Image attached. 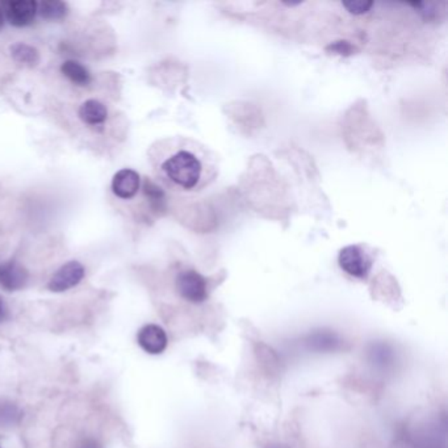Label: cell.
I'll use <instances>...</instances> for the list:
<instances>
[{
    "instance_id": "4",
    "label": "cell",
    "mask_w": 448,
    "mask_h": 448,
    "mask_svg": "<svg viewBox=\"0 0 448 448\" xmlns=\"http://www.w3.org/2000/svg\"><path fill=\"white\" fill-rule=\"evenodd\" d=\"M6 19L11 25L23 28L30 25L38 13V4L35 0H13L4 6Z\"/></svg>"
},
{
    "instance_id": "16",
    "label": "cell",
    "mask_w": 448,
    "mask_h": 448,
    "mask_svg": "<svg viewBox=\"0 0 448 448\" xmlns=\"http://www.w3.org/2000/svg\"><path fill=\"white\" fill-rule=\"evenodd\" d=\"M343 6L351 13L360 15V13H365L370 10L372 7V3L371 1H350V3H343Z\"/></svg>"
},
{
    "instance_id": "20",
    "label": "cell",
    "mask_w": 448,
    "mask_h": 448,
    "mask_svg": "<svg viewBox=\"0 0 448 448\" xmlns=\"http://www.w3.org/2000/svg\"><path fill=\"white\" fill-rule=\"evenodd\" d=\"M267 448H287L283 447V446H279V444H275V446H269Z\"/></svg>"
},
{
    "instance_id": "13",
    "label": "cell",
    "mask_w": 448,
    "mask_h": 448,
    "mask_svg": "<svg viewBox=\"0 0 448 448\" xmlns=\"http://www.w3.org/2000/svg\"><path fill=\"white\" fill-rule=\"evenodd\" d=\"M339 345V339L334 333L318 331L309 336L308 346L316 351H331Z\"/></svg>"
},
{
    "instance_id": "2",
    "label": "cell",
    "mask_w": 448,
    "mask_h": 448,
    "mask_svg": "<svg viewBox=\"0 0 448 448\" xmlns=\"http://www.w3.org/2000/svg\"><path fill=\"white\" fill-rule=\"evenodd\" d=\"M338 263L346 273L358 279H365L372 267L371 257L358 244L343 247L338 255Z\"/></svg>"
},
{
    "instance_id": "18",
    "label": "cell",
    "mask_w": 448,
    "mask_h": 448,
    "mask_svg": "<svg viewBox=\"0 0 448 448\" xmlns=\"http://www.w3.org/2000/svg\"><path fill=\"white\" fill-rule=\"evenodd\" d=\"M4 317H6V307H4L3 300L0 297V322L4 319Z\"/></svg>"
},
{
    "instance_id": "7",
    "label": "cell",
    "mask_w": 448,
    "mask_h": 448,
    "mask_svg": "<svg viewBox=\"0 0 448 448\" xmlns=\"http://www.w3.org/2000/svg\"><path fill=\"white\" fill-rule=\"evenodd\" d=\"M28 283V271L16 261L0 264V288L8 292L19 290Z\"/></svg>"
},
{
    "instance_id": "15",
    "label": "cell",
    "mask_w": 448,
    "mask_h": 448,
    "mask_svg": "<svg viewBox=\"0 0 448 448\" xmlns=\"http://www.w3.org/2000/svg\"><path fill=\"white\" fill-rule=\"evenodd\" d=\"M393 351L387 345H374L370 350V358L371 362L376 365L385 367V365H391L393 359Z\"/></svg>"
},
{
    "instance_id": "10",
    "label": "cell",
    "mask_w": 448,
    "mask_h": 448,
    "mask_svg": "<svg viewBox=\"0 0 448 448\" xmlns=\"http://www.w3.org/2000/svg\"><path fill=\"white\" fill-rule=\"evenodd\" d=\"M61 71L71 83L76 84V86L84 87V86H88L91 83L90 71L82 64L73 61V59L65 61L61 66Z\"/></svg>"
},
{
    "instance_id": "12",
    "label": "cell",
    "mask_w": 448,
    "mask_h": 448,
    "mask_svg": "<svg viewBox=\"0 0 448 448\" xmlns=\"http://www.w3.org/2000/svg\"><path fill=\"white\" fill-rule=\"evenodd\" d=\"M38 13L42 19L52 21L65 19L69 13V6L59 0H45L38 6Z\"/></svg>"
},
{
    "instance_id": "19",
    "label": "cell",
    "mask_w": 448,
    "mask_h": 448,
    "mask_svg": "<svg viewBox=\"0 0 448 448\" xmlns=\"http://www.w3.org/2000/svg\"><path fill=\"white\" fill-rule=\"evenodd\" d=\"M4 25V15H3V11L0 10V30Z\"/></svg>"
},
{
    "instance_id": "1",
    "label": "cell",
    "mask_w": 448,
    "mask_h": 448,
    "mask_svg": "<svg viewBox=\"0 0 448 448\" xmlns=\"http://www.w3.org/2000/svg\"><path fill=\"white\" fill-rule=\"evenodd\" d=\"M220 157L215 150L199 141L179 138L168 146L159 162V171L168 184L186 194L211 187L220 175Z\"/></svg>"
},
{
    "instance_id": "8",
    "label": "cell",
    "mask_w": 448,
    "mask_h": 448,
    "mask_svg": "<svg viewBox=\"0 0 448 448\" xmlns=\"http://www.w3.org/2000/svg\"><path fill=\"white\" fill-rule=\"evenodd\" d=\"M138 345L148 354H162L167 347V334L158 325H146L138 333Z\"/></svg>"
},
{
    "instance_id": "3",
    "label": "cell",
    "mask_w": 448,
    "mask_h": 448,
    "mask_svg": "<svg viewBox=\"0 0 448 448\" xmlns=\"http://www.w3.org/2000/svg\"><path fill=\"white\" fill-rule=\"evenodd\" d=\"M177 288L180 296L189 302H203L208 296L206 278L194 270L180 272L177 275Z\"/></svg>"
},
{
    "instance_id": "14",
    "label": "cell",
    "mask_w": 448,
    "mask_h": 448,
    "mask_svg": "<svg viewBox=\"0 0 448 448\" xmlns=\"http://www.w3.org/2000/svg\"><path fill=\"white\" fill-rule=\"evenodd\" d=\"M143 192L145 196L149 200L150 206L154 211H162L165 206V194L162 191V188L158 187L155 183H153L149 179H146L143 182Z\"/></svg>"
},
{
    "instance_id": "5",
    "label": "cell",
    "mask_w": 448,
    "mask_h": 448,
    "mask_svg": "<svg viewBox=\"0 0 448 448\" xmlns=\"http://www.w3.org/2000/svg\"><path fill=\"white\" fill-rule=\"evenodd\" d=\"M83 278V266L79 261H67L52 276L47 288L52 292H65L78 285Z\"/></svg>"
},
{
    "instance_id": "11",
    "label": "cell",
    "mask_w": 448,
    "mask_h": 448,
    "mask_svg": "<svg viewBox=\"0 0 448 448\" xmlns=\"http://www.w3.org/2000/svg\"><path fill=\"white\" fill-rule=\"evenodd\" d=\"M11 56L16 64L25 67H35L40 62V53L36 47L18 42L11 47Z\"/></svg>"
},
{
    "instance_id": "17",
    "label": "cell",
    "mask_w": 448,
    "mask_h": 448,
    "mask_svg": "<svg viewBox=\"0 0 448 448\" xmlns=\"http://www.w3.org/2000/svg\"><path fill=\"white\" fill-rule=\"evenodd\" d=\"M81 448H100V446L94 440H87Z\"/></svg>"
},
{
    "instance_id": "6",
    "label": "cell",
    "mask_w": 448,
    "mask_h": 448,
    "mask_svg": "<svg viewBox=\"0 0 448 448\" xmlns=\"http://www.w3.org/2000/svg\"><path fill=\"white\" fill-rule=\"evenodd\" d=\"M141 177L137 171L131 168H122L114 174L112 179L113 194L124 200H129L138 194Z\"/></svg>"
},
{
    "instance_id": "9",
    "label": "cell",
    "mask_w": 448,
    "mask_h": 448,
    "mask_svg": "<svg viewBox=\"0 0 448 448\" xmlns=\"http://www.w3.org/2000/svg\"><path fill=\"white\" fill-rule=\"evenodd\" d=\"M79 117L84 124L91 125V126H98V125H103L105 122L107 117H108V111L103 103H100L95 99H90L81 105Z\"/></svg>"
}]
</instances>
